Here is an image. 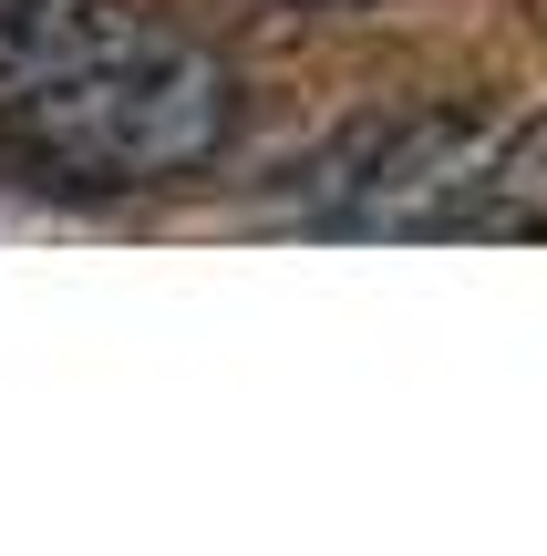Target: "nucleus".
Returning <instances> with one entry per match:
<instances>
[{
    "label": "nucleus",
    "instance_id": "nucleus-1",
    "mask_svg": "<svg viewBox=\"0 0 547 556\" xmlns=\"http://www.w3.org/2000/svg\"><path fill=\"white\" fill-rule=\"evenodd\" d=\"M238 135V83L217 52L135 21H94L83 0L0 21V165L41 197H156Z\"/></svg>",
    "mask_w": 547,
    "mask_h": 556
},
{
    "label": "nucleus",
    "instance_id": "nucleus-3",
    "mask_svg": "<svg viewBox=\"0 0 547 556\" xmlns=\"http://www.w3.org/2000/svg\"><path fill=\"white\" fill-rule=\"evenodd\" d=\"M21 11H41V0H0V21H21Z\"/></svg>",
    "mask_w": 547,
    "mask_h": 556
},
{
    "label": "nucleus",
    "instance_id": "nucleus-2",
    "mask_svg": "<svg viewBox=\"0 0 547 556\" xmlns=\"http://www.w3.org/2000/svg\"><path fill=\"white\" fill-rule=\"evenodd\" d=\"M475 238H547V124H537V135H517V144H496Z\"/></svg>",
    "mask_w": 547,
    "mask_h": 556
}]
</instances>
